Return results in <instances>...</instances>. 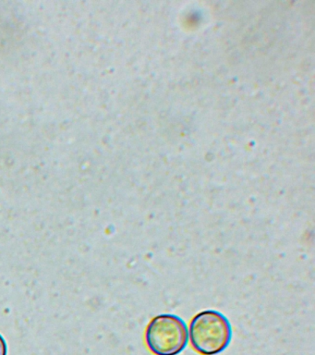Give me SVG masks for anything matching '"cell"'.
Masks as SVG:
<instances>
[{
	"label": "cell",
	"mask_w": 315,
	"mask_h": 355,
	"mask_svg": "<svg viewBox=\"0 0 315 355\" xmlns=\"http://www.w3.org/2000/svg\"><path fill=\"white\" fill-rule=\"evenodd\" d=\"M145 343L154 355H178L189 343L187 324L171 313L154 316L146 327Z\"/></svg>",
	"instance_id": "7a4b0ae2"
},
{
	"label": "cell",
	"mask_w": 315,
	"mask_h": 355,
	"mask_svg": "<svg viewBox=\"0 0 315 355\" xmlns=\"http://www.w3.org/2000/svg\"><path fill=\"white\" fill-rule=\"evenodd\" d=\"M8 354V346L6 340L5 338L2 337L1 334H0V355H7Z\"/></svg>",
	"instance_id": "3957f363"
},
{
	"label": "cell",
	"mask_w": 315,
	"mask_h": 355,
	"mask_svg": "<svg viewBox=\"0 0 315 355\" xmlns=\"http://www.w3.org/2000/svg\"><path fill=\"white\" fill-rule=\"evenodd\" d=\"M188 332L193 349L201 355L221 354L232 338L231 322L215 310L201 311L193 316Z\"/></svg>",
	"instance_id": "6da1fadb"
}]
</instances>
